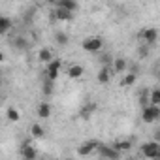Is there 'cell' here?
Segmentation results:
<instances>
[{"mask_svg": "<svg viewBox=\"0 0 160 160\" xmlns=\"http://www.w3.org/2000/svg\"><path fill=\"white\" fill-rule=\"evenodd\" d=\"M160 119V106H154V104H145L143 109H141V121L151 124V122H156Z\"/></svg>", "mask_w": 160, "mask_h": 160, "instance_id": "6da1fadb", "label": "cell"}, {"mask_svg": "<svg viewBox=\"0 0 160 160\" xmlns=\"http://www.w3.org/2000/svg\"><path fill=\"white\" fill-rule=\"evenodd\" d=\"M81 47H83V51H87V53H100L102 47H104V40H102L100 36H89V38L83 40Z\"/></svg>", "mask_w": 160, "mask_h": 160, "instance_id": "7a4b0ae2", "label": "cell"}, {"mask_svg": "<svg viewBox=\"0 0 160 160\" xmlns=\"http://www.w3.org/2000/svg\"><path fill=\"white\" fill-rule=\"evenodd\" d=\"M138 38H139L145 45H152V43H156V40H158V30L152 28V27H149V28H141L139 34H138Z\"/></svg>", "mask_w": 160, "mask_h": 160, "instance_id": "3957f363", "label": "cell"}, {"mask_svg": "<svg viewBox=\"0 0 160 160\" xmlns=\"http://www.w3.org/2000/svg\"><path fill=\"white\" fill-rule=\"evenodd\" d=\"M141 154L145 158H158L160 156V143L154 139V141H149V143L141 145Z\"/></svg>", "mask_w": 160, "mask_h": 160, "instance_id": "277c9868", "label": "cell"}, {"mask_svg": "<svg viewBox=\"0 0 160 160\" xmlns=\"http://www.w3.org/2000/svg\"><path fill=\"white\" fill-rule=\"evenodd\" d=\"M100 158H119L121 152L113 147V145H104V143H98L96 151H94Z\"/></svg>", "mask_w": 160, "mask_h": 160, "instance_id": "5b68a950", "label": "cell"}, {"mask_svg": "<svg viewBox=\"0 0 160 160\" xmlns=\"http://www.w3.org/2000/svg\"><path fill=\"white\" fill-rule=\"evenodd\" d=\"M60 68H62V60L60 58H51L47 62V79L49 81H57Z\"/></svg>", "mask_w": 160, "mask_h": 160, "instance_id": "8992f818", "label": "cell"}, {"mask_svg": "<svg viewBox=\"0 0 160 160\" xmlns=\"http://www.w3.org/2000/svg\"><path fill=\"white\" fill-rule=\"evenodd\" d=\"M96 147H98V141H94V139L83 141L81 145L77 147V154H79V156H91V154H94Z\"/></svg>", "mask_w": 160, "mask_h": 160, "instance_id": "52a82bcc", "label": "cell"}, {"mask_svg": "<svg viewBox=\"0 0 160 160\" xmlns=\"http://www.w3.org/2000/svg\"><path fill=\"white\" fill-rule=\"evenodd\" d=\"M51 19H55V21H72L73 19V12L64 10V8H53Z\"/></svg>", "mask_w": 160, "mask_h": 160, "instance_id": "ba28073f", "label": "cell"}, {"mask_svg": "<svg viewBox=\"0 0 160 160\" xmlns=\"http://www.w3.org/2000/svg\"><path fill=\"white\" fill-rule=\"evenodd\" d=\"M21 156L25 160H34V158H38V151L30 145V141H25L21 147Z\"/></svg>", "mask_w": 160, "mask_h": 160, "instance_id": "9c48e42d", "label": "cell"}, {"mask_svg": "<svg viewBox=\"0 0 160 160\" xmlns=\"http://www.w3.org/2000/svg\"><path fill=\"white\" fill-rule=\"evenodd\" d=\"M36 113H38V117H40V119H49V117H51V113H53V108H51V104H49V102H40V106H38Z\"/></svg>", "mask_w": 160, "mask_h": 160, "instance_id": "30bf717a", "label": "cell"}, {"mask_svg": "<svg viewBox=\"0 0 160 160\" xmlns=\"http://www.w3.org/2000/svg\"><path fill=\"white\" fill-rule=\"evenodd\" d=\"M53 8H64V10H70V12H77L79 4H77V0H57V4Z\"/></svg>", "mask_w": 160, "mask_h": 160, "instance_id": "8fae6325", "label": "cell"}, {"mask_svg": "<svg viewBox=\"0 0 160 160\" xmlns=\"http://www.w3.org/2000/svg\"><path fill=\"white\" fill-rule=\"evenodd\" d=\"M96 79L100 81V85H108L109 79H111V68L109 66H102L100 72H98V75H96Z\"/></svg>", "mask_w": 160, "mask_h": 160, "instance_id": "7c38bea8", "label": "cell"}, {"mask_svg": "<svg viewBox=\"0 0 160 160\" xmlns=\"http://www.w3.org/2000/svg\"><path fill=\"white\" fill-rule=\"evenodd\" d=\"M66 72H68V77H70V79H79V77L85 73V68H83L81 64H72Z\"/></svg>", "mask_w": 160, "mask_h": 160, "instance_id": "4fadbf2b", "label": "cell"}, {"mask_svg": "<svg viewBox=\"0 0 160 160\" xmlns=\"http://www.w3.org/2000/svg\"><path fill=\"white\" fill-rule=\"evenodd\" d=\"M111 70H115V73H122V72H126V70H128V62H126L122 57H119V58H115V60H113Z\"/></svg>", "mask_w": 160, "mask_h": 160, "instance_id": "5bb4252c", "label": "cell"}, {"mask_svg": "<svg viewBox=\"0 0 160 160\" xmlns=\"http://www.w3.org/2000/svg\"><path fill=\"white\" fill-rule=\"evenodd\" d=\"M30 136H32L34 139H42V138L45 136V128H43L40 122H34V124L30 126Z\"/></svg>", "mask_w": 160, "mask_h": 160, "instance_id": "9a60e30c", "label": "cell"}, {"mask_svg": "<svg viewBox=\"0 0 160 160\" xmlns=\"http://www.w3.org/2000/svg\"><path fill=\"white\" fill-rule=\"evenodd\" d=\"M10 28H12V19L6 17V15H0V36L8 34Z\"/></svg>", "mask_w": 160, "mask_h": 160, "instance_id": "2e32d148", "label": "cell"}, {"mask_svg": "<svg viewBox=\"0 0 160 160\" xmlns=\"http://www.w3.org/2000/svg\"><path fill=\"white\" fill-rule=\"evenodd\" d=\"M53 58V53H51V49H47V47H42L40 51H38V60L40 62H49Z\"/></svg>", "mask_w": 160, "mask_h": 160, "instance_id": "e0dca14e", "label": "cell"}, {"mask_svg": "<svg viewBox=\"0 0 160 160\" xmlns=\"http://www.w3.org/2000/svg\"><path fill=\"white\" fill-rule=\"evenodd\" d=\"M136 79H138L136 72H128V73L124 75V79L121 81V85H122V87H130V85H134V83H136Z\"/></svg>", "mask_w": 160, "mask_h": 160, "instance_id": "ac0fdd59", "label": "cell"}, {"mask_svg": "<svg viewBox=\"0 0 160 160\" xmlns=\"http://www.w3.org/2000/svg\"><path fill=\"white\" fill-rule=\"evenodd\" d=\"M6 117H8V121H12V122H19V119H21V113H19V109H15V108H8V111H6Z\"/></svg>", "mask_w": 160, "mask_h": 160, "instance_id": "d6986e66", "label": "cell"}, {"mask_svg": "<svg viewBox=\"0 0 160 160\" xmlns=\"http://www.w3.org/2000/svg\"><path fill=\"white\" fill-rule=\"evenodd\" d=\"M113 147H115L119 152H122V151H128V149L132 147V141H130V139H121V141H115Z\"/></svg>", "mask_w": 160, "mask_h": 160, "instance_id": "ffe728a7", "label": "cell"}, {"mask_svg": "<svg viewBox=\"0 0 160 160\" xmlns=\"http://www.w3.org/2000/svg\"><path fill=\"white\" fill-rule=\"evenodd\" d=\"M147 98H149V104L160 106V91H158V89H152V91H151V94H149Z\"/></svg>", "mask_w": 160, "mask_h": 160, "instance_id": "44dd1931", "label": "cell"}, {"mask_svg": "<svg viewBox=\"0 0 160 160\" xmlns=\"http://www.w3.org/2000/svg\"><path fill=\"white\" fill-rule=\"evenodd\" d=\"M55 81H49V79H47V81H45V85H43V94L45 96H51L53 94V91H55V85H53Z\"/></svg>", "mask_w": 160, "mask_h": 160, "instance_id": "7402d4cb", "label": "cell"}, {"mask_svg": "<svg viewBox=\"0 0 160 160\" xmlns=\"http://www.w3.org/2000/svg\"><path fill=\"white\" fill-rule=\"evenodd\" d=\"M94 109H96V106H94V104H91L89 108H83V109H81V113H79V115H81L83 119H91V113H92Z\"/></svg>", "mask_w": 160, "mask_h": 160, "instance_id": "603a6c76", "label": "cell"}, {"mask_svg": "<svg viewBox=\"0 0 160 160\" xmlns=\"http://www.w3.org/2000/svg\"><path fill=\"white\" fill-rule=\"evenodd\" d=\"M55 40H57L58 45H66V43H68V36H66L64 32H57V34H55Z\"/></svg>", "mask_w": 160, "mask_h": 160, "instance_id": "cb8c5ba5", "label": "cell"}, {"mask_svg": "<svg viewBox=\"0 0 160 160\" xmlns=\"http://www.w3.org/2000/svg\"><path fill=\"white\" fill-rule=\"evenodd\" d=\"M13 43H15V47H17V49H27V40H25V38H21V36H19V38H15V42H13Z\"/></svg>", "mask_w": 160, "mask_h": 160, "instance_id": "d4e9b609", "label": "cell"}, {"mask_svg": "<svg viewBox=\"0 0 160 160\" xmlns=\"http://www.w3.org/2000/svg\"><path fill=\"white\" fill-rule=\"evenodd\" d=\"M149 55V47H139V58H145Z\"/></svg>", "mask_w": 160, "mask_h": 160, "instance_id": "484cf974", "label": "cell"}, {"mask_svg": "<svg viewBox=\"0 0 160 160\" xmlns=\"http://www.w3.org/2000/svg\"><path fill=\"white\" fill-rule=\"evenodd\" d=\"M43 2H47V4H51V6H55V4H57V0H43Z\"/></svg>", "mask_w": 160, "mask_h": 160, "instance_id": "4316f807", "label": "cell"}, {"mask_svg": "<svg viewBox=\"0 0 160 160\" xmlns=\"http://www.w3.org/2000/svg\"><path fill=\"white\" fill-rule=\"evenodd\" d=\"M4 58H6V57H4V53L0 51V62H4Z\"/></svg>", "mask_w": 160, "mask_h": 160, "instance_id": "83f0119b", "label": "cell"}, {"mask_svg": "<svg viewBox=\"0 0 160 160\" xmlns=\"http://www.w3.org/2000/svg\"><path fill=\"white\" fill-rule=\"evenodd\" d=\"M0 98H2V94H0Z\"/></svg>", "mask_w": 160, "mask_h": 160, "instance_id": "f1b7e54d", "label": "cell"}]
</instances>
